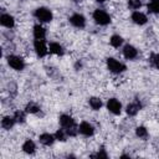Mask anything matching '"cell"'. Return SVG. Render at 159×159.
I'll return each instance as SVG.
<instances>
[{
    "mask_svg": "<svg viewBox=\"0 0 159 159\" xmlns=\"http://www.w3.org/2000/svg\"><path fill=\"white\" fill-rule=\"evenodd\" d=\"M93 20L98 24V25H108L111 22V16L104 11V10H99L97 9L93 12Z\"/></svg>",
    "mask_w": 159,
    "mask_h": 159,
    "instance_id": "cell-1",
    "label": "cell"
},
{
    "mask_svg": "<svg viewBox=\"0 0 159 159\" xmlns=\"http://www.w3.org/2000/svg\"><path fill=\"white\" fill-rule=\"evenodd\" d=\"M107 67L113 73H120L125 70V66L122 62H119V61H117L116 58H112V57L107 58Z\"/></svg>",
    "mask_w": 159,
    "mask_h": 159,
    "instance_id": "cell-2",
    "label": "cell"
},
{
    "mask_svg": "<svg viewBox=\"0 0 159 159\" xmlns=\"http://www.w3.org/2000/svg\"><path fill=\"white\" fill-rule=\"evenodd\" d=\"M35 16L41 22H50L52 20V12L46 7H39L35 11Z\"/></svg>",
    "mask_w": 159,
    "mask_h": 159,
    "instance_id": "cell-3",
    "label": "cell"
},
{
    "mask_svg": "<svg viewBox=\"0 0 159 159\" xmlns=\"http://www.w3.org/2000/svg\"><path fill=\"white\" fill-rule=\"evenodd\" d=\"M7 63L10 65V67H12L16 71H21L25 67V63H24L22 58L19 57V56H15V55H10L7 57Z\"/></svg>",
    "mask_w": 159,
    "mask_h": 159,
    "instance_id": "cell-4",
    "label": "cell"
},
{
    "mask_svg": "<svg viewBox=\"0 0 159 159\" xmlns=\"http://www.w3.org/2000/svg\"><path fill=\"white\" fill-rule=\"evenodd\" d=\"M107 108H108V111L112 112L113 114H119L120 111H122V104H120V102H119L118 99L111 98V99H108V102H107Z\"/></svg>",
    "mask_w": 159,
    "mask_h": 159,
    "instance_id": "cell-5",
    "label": "cell"
},
{
    "mask_svg": "<svg viewBox=\"0 0 159 159\" xmlns=\"http://www.w3.org/2000/svg\"><path fill=\"white\" fill-rule=\"evenodd\" d=\"M34 47H35L36 53H37L40 57L46 56L47 52H48V48H47V46H46V43H45L43 40H36V41L34 42Z\"/></svg>",
    "mask_w": 159,
    "mask_h": 159,
    "instance_id": "cell-6",
    "label": "cell"
},
{
    "mask_svg": "<svg viewBox=\"0 0 159 159\" xmlns=\"http://www.w3.org/2000/svg\"><path fill=\"white\" fill-rule=\"evenodd\" d=\"M70 22H71L75 27L82 29V27H84V25H86V19H84V16L81 15V14H73V15L70 17Z\"/></svg>",
    "mask_w": 159,
    "mask_h": 159,
    "instance_id": "cell-7",
    "label": "cell"
},
{
    "mask_svg": "<svg viewBox=\"0 0 159 159\" xmlns=\"http://www.w3.org/2000/svg\"><path fill=\"white\" fill-rule=\"evenodd\" d=\"M78 132L86 137H89V135H93L94 133V129L92 127V124H89L88 122H82L78 127Z\"/></svg>",
    "mask_w": 159,
    "mask_h": 159,
    "instance_id": "cell-8",
    "label": "cell"
},
{
    "mask_svg": "<svg viewBox=\"0 0 159 159\" xmlns=\"http://www.w3.org/2000/svg\"><path fill=\"white\" fill-rule=\"evenodd\" d=\"M123 55H124L125 58L133 60V58L137 57L138 51H137V48H135L134 46H132V45H125V46L123 47Z\"/></svg>",
    "mask_w": 159,
    "mask_h": 159,
    "instance_id": "cell-9",
    "label": "cell"
},
{
    "mask_svg": "<svg viewBox=\"0 0 159 159\" xmlns=\"http://www.w3.org/2000/svg\"><path fill=\"white\" fill-rule=\"evenodd\" d=\"M60 124L62 125V128L68 129V128H71V127H75V120H73V118H72L71 116H68V114H62V116L60 117Z\"/></svg>",
    "mask_w": 159,
    "mask_h": 159,
    "instance_id": "cell-10",
    "label": "cell"
},
{
    "mask_svg": "<svg viewBox=\"0 0 159 159\" xmlns=\"http://www.w3.org/2000/svg\"><path fill=\"white\" fill-rule=\"evenodd\" d=\"M0 22H1L2 26L7 27V29L14 27V25H15V20H14V17H12L11 15H9V14H2V15L0 16Z\"/></svg>",
    "mask_w": 159,
    "mask_h": 159,
    "instance_id": "cell-11",
    "label": "cell"
},
{
    "mask_svg": "<svg viewBox=\"0 0 159 159\" xmlns=\"http://www.w3.org/2000/svg\"><path fill=\"white\" fill-rule=\"evenodd\" d=\"M132 20L133 22H135L137 25H144L147 24V16L143 14V12H139V11H134L132 14Z\"/></svg>",
    "mask_w": 159,
    "mask_h": 159,
    "instance_id": "cell-12",
    "label": "cell"
},
{
    "mask_svg": "<svg viewBox=\"0 0 159 159\" xmlns=\"http://www.w3.org/2000/svg\"><path fill=\"white\" fill-rule=\"evenodd\" d=\"M142 108V106H140V103L139 102H133V103H129L128 106H127V114L128 116H135L138 112H139V109Z\"/></svg>",
    "mask_w": 159,
    "mask_h": 159,
    "instance_id": "cell-13",
    "label": "cell"
},
{
    "mask_svg": "<svg viewBox=\"0 0 159 159\" xmlns=\"http://www.w3.org/2000/svg\"><path fill=\"white\" fill-rule=\"evenodd\" d=\"M39 139H40V143L41 144H43V145H51L53 142H55V137L52 135V134H50V133H42L40 137H39Z\"/></svg>",
    "mask_w": 159,
    "mask_h": 159,
    "instance_id": "cell-14",
    "label": "cell"
},
{
    "mask_svg": "<svg viewBox=\"0 0 159 159\" xmlns=\"http://www.w3.org/2000/svg\"><path fill=\"white\" fill-rule=\"evenodd\" d=\"M34 36L36 40H43L46 36V30L41 25H35L34 26Z\"/></svg>",
    "mask_w": 159,
    "mask_h": 159,
    "instance_id": "cell-15",
    "label": "cell"
},
{
    "mask_svg": "<svg viewBox=\"0 0 159 159\" xmlns=\"http://www.w3.org/2000/svg\"><path fill=\"white\" fill-rule=\"evenodd\" d=\"M15 122H16V120H15L14 116H12V117L6 116V117H4V118L1 119V127H2L4 129H10V128H12V127H14Z\"/></svg>",
    "mask_w": 159,
    "mask_h": 159,
    "instance_id": "cell-16",
    "label": "cell"
},
{
    "mask_svg": "<svg viewBox=\"0 0 159 159\" xmlns=\"http://www.w3.org/2000/svg\"><path fill=\"white\" fill-rule=\"evenodd\" d=\"M35 149H36V145H35V143L32 142V140H26L24 144H22V150L25 152V153H27V154H32V153H35Z\"/></svg>",
    "mask_w": 159,
    "mask_h": 159,
    "instance_id": "cell-17",
    "label": "cell"
},
{
    "mask_svg": "<svg viewBox=\"0 0 159 159\" xmlns=\"http://www.w3.org/2000/svg\"><path fill=\"white\" fill-rule=\"evenodd\" d=\"M48 51L51 53H55V55H62L63 53V48L60 43L57 42H51L50 46H48Z\"/></svg>",
    "mask_w": 159,
    "mask_h": 159,
    "instance_id": "cell-18",
    "label": "cell"
},
{
    "mask_svg": "<svg viewBox=\"0 0 159 159\" xmlns=\"http://www.w3.org/2000/svg\"><path fill=\"white\" fill-rule=\"evenodd\" d=\"M89 106L92 107V109L98 111L102 107V101L99 98H97V97H91L89 98Z\"/></svg>",
    "mask_w": 159,
    "mask_h": 159,
    "instance_id": "cell-19",
    "label": "cell"
},
{
    "mask_svg": "<svg viewBox=\"0 0 159 159\" xmlns=\"http://www.w3.org/2000/svg\"><path fill=\"white\" fill-rule=\"evenodd\" d=\"M148 10L154 14H159V0H150L148 4Z\"/></svg>",
    "mask_w": 159,
    "mask_h": 159,
    "instance_id": "cell-20",
    "label": "cell"
},
{
    "mask_svg": "<svg viewBox=\"0 0 159 159\" xmlns=\"http://www.w3.org/2000/svg\"><path fill=\"white\" fill-rule=\"evenodd\" d=\"M109 42H111V45H112L113 47H119V46L123 43V39H122L119 35H113V36L111 37Z\"/></svg>",
    "mask_w": 159,
    "mask_h": 159,
    "instance_id": "cell-21",
    "label": "cell"
},
{
    "mask_svg": "<svg viewBox=\"0 0 159 159\" xmlns=\"http://www.w3.org/2000/svg\"><path fill=\"white\" fill-rule=\"evenodd\" d=\"M39 111H40V107L36 103L30 102V103L26 104V108H25V112L26 113H37Z\"/></svg>",
    "mask_w": 159,
    "mask_h": 159,
    "instance_id": "cell-22",
    "label": "cell"
},
{
    "mask_svg": "<svg viewBox=\"0 0 159 159\" xmlns=\"http://www.w3.org/2000/svg\"><path fill=\"white\" fill-rule=\"evenodd\" d=\"M135 134H137V137H139V138H142V139H145V138L148 137V130H147L145 127L140 125V127H137Z\"/></svg>",
    "mask_w": 159,
    "mask_h": 159,
    "instance_id": "cell-23",
    "label": "cell"
},
{
    "mask_svg": "<svg viewBox=\"0 0 159 159\" xmlns=\"http://www.w3.org/2000/svg\"><path fill=\"white\" fill-rule=\"evenodd\" d=\"M55 138H56L57 140L65 142V140L67 139V132H66V129H65V128H63V129H58V130L56 132V134H55Z\"/></svg>",
    "mask_w": 159,
    "mask_h": 159,
    "instance_id": "cell-24",
    "label": "cell"
},
{
    "mask_svg": "<svg viewBox=\"0 0 159 159\" xmlns=\"http://www.w3.org/2000/svg\"><path fill=\"white\" fill-rule=\"evenodd\" d=\"M142 6V1L140 0H128V7L132 10H137Z\"/></svg>",
    "mask_w": 159,
    "mask_h": 159,
    "instance_id": "cell-25",
    "label": "cell"
},
{
    "mask_svg": "<svg viewBox=\"0 0 159 159\" xmlns=\"http://www.w3.org/2000/svg\"><path fill=\"white\" fill-rule=\"evenodd\" d=\"M14 118H15V120H16V122L22 123V122L25 120V114H24V112L16 111V112H15V114H14Z\"/></svg>",
    "mask_w": 159,
    "mask_h": 159,
    "instance_id": "cell-26",
    "label": "cell"
},
{
    "mask_svg": "<svg viewBox=\"0 0 159 159\" xmlns=\"http://www.w3.org/2000/svg\"><path fill=\"white\" fill-rule=\"evenodd\" d=\"M150 61H152L153 66H154V67H157V68L159 70V53H154V55H152Z\"/></svg>",
    "mask_w": 159,
    "mask_h": 159,
    "instance_id": "cell-27",
    "label": "cell"
},
{
    "mask_svg": "<svg viewBox=\"0 0 159 159\" xmlns=\"http://www.w3.org/2000/svg\"><path fill=\"white\" fill-rule=\"evenodd\" d=\"M93 158H107V153L103 150V149H101V152H98L97 154H94V155H92Z\"/></svg>",
    "mask_w": 159,
    "mask_h": 159,
    "instance_id": "cell-28",
    "label": "cell"
},
{
    "mask_svg": "<svg viewBox=\"0 0 159 159\" xmlns=\"http://www.w3.org/2000/svg\"><path fill=\"white\" fill-rule=\"evenodd\" d=\"M96 1H99V2H103L104 0H96Z\"/></svg>",
    "mask_w": 159,
    "mask_h": 159,
    "instance_id": "cell-29",
    "label": "cell"
},
{
    "mask_svg": "<svg viewBox=\"0 0 159 159\" xmlns=\"http://www.w3.org/2000/svg\"><path fill=\"white\" fill-rule=\"evenodd\" d=\"M73 1H75V2H77V1H78V0H73Z\"/></svg>",
    "mask_w": 159,
    "mask_h": 159,
    "instance_id": "cell-30",
    "label": "cell"
}]
</instances>
